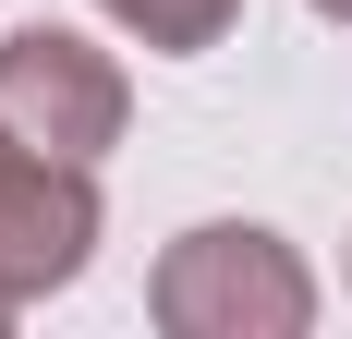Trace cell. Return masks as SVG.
I'll return each mask as SVG.
<instances>
[{
	"label": "cell",
	"instance_id": "1",
	"mask_svg": "<svg viewBox=\"0 0 352 339\" xmlns=\"http://www.w3.org/2000/svg\"><path fill=\"white\" fill-rule=\"evenodd\" d=\"M146 315L170 339H304L316 327V279L292 255L280 231H255V218H207V231H182L146 279Z\"/></svg>",
	"mask_w": 352,
	"mask_h": 339
},
{
	"label": "cell",
	"instance_id": "2",
	"mask_svg": "<svg viewBox=\"0 0 352 339\" xmlns=\"http://www.w3.org/2000/svg\"><path fill=\"white\" fill-rule=\"evenodd\" d=\"M122 121H134V85H122L109 49H85L73 25L0 36V134H25V145H49V158L98 170L109 145H122Z\"/></svg>",
	"mask_w": 352,
	"mask_h": 339
},
{
	"label": "cell",
	"instance_id": "3",
	"mask_svg": "<svg viewBox=\"0 0 352 339\" xmlns=\"http://www.w3.org/2000/svg\"><path fill=\"white\" fill-rule=\"evenodd\" d=\"M85 255H98V170L0 134V291L49 303L85 279Z\"/></svg>",
	"mask_w": 352,
	"mask_h": 339
},
{
	"label": "cell",
	"instance_id": "4",
	"mask_svg": "<svg viewBox=\"0 0 352 339\" xmlns=\"http://www.w3.org/2000/svg\"><path fill=\"white\" fill-rule=\"evenodd\" d=\"M122 36H146V49H170V61H195V49H219L231 36V12L243 0H98Z\"/></svg>",
	"mask_w": 352,
	"mask_h": 339
},
{
	"label": "cell",
	"instance_id": "5",
	"mask_svg": "<svg viewBox=\"0 0 352 339\" xmlns=\"http://www.w3.org/2000/svg\"><path fill=\"white\" fill-rule=\"evenodd\" d=\"M316 12H328V25H352V0H316Z\"/></svg>",
	"mask_w": 352,
	"mask_h": 339
},
{
	"label": "cell",
	"instance_id": "6",
	"mask_svg": "<svg viewBox=\"0 0 352 339\" xmlns=\"http://www.w3.org/2000/svg\"><path fill=\"white\" fill-rule=\"evenodd\" d=\"M12 315H25V303H12V291H0V327H12Z\"/></svg>",
	"mask_w": 352,
	"mask_h": 339
}]
</instances>
